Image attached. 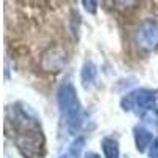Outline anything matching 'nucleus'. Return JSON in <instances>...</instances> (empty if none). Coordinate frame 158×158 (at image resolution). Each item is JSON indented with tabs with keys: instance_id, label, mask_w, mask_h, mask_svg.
<instances>
[{
	"instance_id": "3",
	"label": "nucleus",
	"mask_w": 158,
	"mask_h": 158,
	"mask_svg": "<svg viewBox=\"0 0 158 158\" xmlns=\"http://www.w3.org/2000/svg\"><path fill=\"white\" fill-rule=\"evenodd\" d=\"M65 51L62 48H52L43 56L41 67L46 71H60V68L65 65Z\"/></svg>"
},
{
	"instance_id": "8",
	"label": "nucleus",
	"mask_w": 158,
	"mask_h": 158,
	"mask_svg": "<svg viewBox=\"0 0 158 158\" xmlns=\"http://www.w3.org/2000/svg\"><path fill=\"white\" fill-rule=\"evenodd\" d=\"M149 156L150 158H158V138L152 142V146L149 149Z\"/></svg>"
},
{
	"instance_id": "5",
	"label": "nucleus",
	"mask_w": 158,
	"mask_h": 158,
	"mask_svg": "<svg viewBox=\"0 0 158 158\" xmlns=\"http://www.w3.org/2000/svg\"><path fill=\"white\" fill-rule=\"evenodd\" d=\"M135 142H136V149L139 152H146L147 146H150V142H152V133L144 127H136L135 128Z\"/></svg>"
},
{
	"instance_id": "6",
	"label": "nucleus",
	"mask_w": 158,
	"mask_h": 158,
	"mask_svg": "<svg viewBox=\"0 0 158 158\" xmlns=\"http://www.w3.org/2000/svg\"><path fill=\"white\" fill-rule=\"evenodd\" d=\"M81 77H82V84H84L85 89H89L90 85H94L95 79H97V67L92 62H87L82 67Z\"/></svg>"
},
{
	"instance_id": "2",
	"label": "nucleus",
	"mask_w": 158,
	"mask_h": 158,
	"mask_svg": "<svg viewBox=\"0 0 158 158\" xmlns=\"http://www.w3.org/2000/svg\"><path fill=\"white\" fill-rule=\"evenodd\" d=\"M136 41L142 49H156L158 48V24L153 21L142 22L136 30Z\"/></svg>"
},
{
	"instance_id": "7",
	"label": "nucleus",
	"mask_w": 158,
	"mask_h": 158,
	"mask_svg": "<svg viewBox=\"0 0 158 158\" xmlns=\"http://www.w3.org/2000/svg\"><path fill=\"white\" fill-rule=\"evenodd\" d=\"M101 147L106 158H118V144L112 138H104L101 141Z\"/></svg>"
},
{
	"instance_id": "1",
	"label": "nucleus",
	"mask_w": 158,
	"mask_h": 158,
	"mask_svg": "<svg viewBox=\"0 0 158 158\" xmlns=\"http://www.w3.org/2000/svg\"><path fill=\"white\" fill-rule=\"evenodd\" d=\"M57 104L62 117L65 118L70 131L79 130L82 123V114H81V103H79L76 89L71 82H63L57 90Z\"/></svg>"
},
{
	"instance_id": "10",
	"label": "nucleus",
	"mask_w": 158,
	"mask_h": 158,
	"mask_svg": "<svg viewBox=\"0 0 158 158\" xmlns=\"http://www.w3.org/2000/svg\"><path fill=\"white\" fill-rule=\"evenodd\" d=\"M82 144H84V139H82V138H81V139H77V141L73 144V149H71V152L77 155V153H79V150L82 149Z\"/></svg>"
},
{
	"instance_id": "11",
	"label": "nucleus",
	"mask_w": 158,
	"mask_h": 158,
	"mask_svg": "<svg viewBox=\"0 0 158 158\" xmlns=\"http://www.w3.org/2000/svg\"><path fill=\"white\" fill-rule=\"evenodd\" d=\"M84 158H100V155H97L95 152H89V153H85Z\"/></svg>"
},
{
	"instance_id": "12",
	"label": "nucleus",
	"mask_w": 158,
	"mask_h": 158,
	"mask_svg": "<svg viewBox=\"0 0 158 158\" xmlns=\"http://www.w3.org/2000/svg\"><path fill=\"white\" fill-rule=\"evenodd\" d=\"M60 158H68V155H63V156H60Z\"/></svg>"
},
{
	"instance_id": "4",
	"label": "nucleus",
	"mask_w": 158,
	"mask_h": 158,
	"mask_svg": "<svg viewBox=\"0 0 158 158\" xmlns=\"http://www.w3.org/2000/svg\"><path fill=\"white\" fill-rule=\"evenodd\" d=\"M133 98V103H136L138 106L144 111H155L156 106V92L147 90V89H141L136 90L133 94H130Z\"/></svg>"
},
{
	"instance_id": "9",
	"label": "nucleus",
	"mask_w": 158,
	"mask_h": 158,
	"mask_svg": "<svg viewBox=\"0 0 158 158\" xmlns=\"http://www.w3.org/2000/svg\"><path fill=\"white\" fill-rule=\"evenodd\" d=\"M82 5H84L85 10L90 11V13H95V11H97V2H87V0H84Z\"/></svg>"
}]
</instances>
